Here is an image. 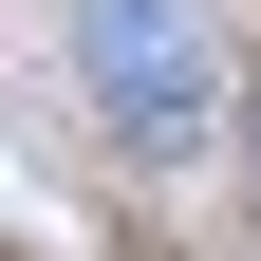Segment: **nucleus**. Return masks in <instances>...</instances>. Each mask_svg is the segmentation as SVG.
Returning <instances> with one entry per match:
<instances>
[{"instance_id":"obj_1","label":"nucleus","mask_w":261,"mask_h":261,"mask_svg":"<svg viewBox=\"0 0 261 261\" xmlns=\"http://www.w3.org/2000/svg\"><path fill=\"white\" fill-rule=\"evenodd\" d=\"M75 56L112 93V130H205V38H187V0H75Z\"/></svg>"}]
</instances>
